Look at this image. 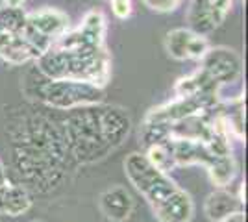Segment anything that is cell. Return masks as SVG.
Listing matches in <instances>:
<instances>
[{"instance_id": "cell-18", "label": "cell", "mask_w": 248, "mask_h": 222, "mask_svg": "<svg viewBox=\"0 0 248 222\" xmlns=\"http://www.w3.org/2000/svg\"><path fill=\"white\" fill-rule=\"evenodd\" d=\"M209 48H211L209 41H207L204 35L193 33L191 43H189V50H187V59H202Z\"/></svg>"}, {"instance_id": "cell-17", "label": "cell", "mask_w": 248, "mask_h": 222, "mask_svg": "<svg viewBox=\"0 0 248 222\" xmlns=\"http://www.w3.org/2000/svg\"><path fill=\"white\" fill-rule=\"evenodd\" d=\"M145 158L154 165L155 169L165 172V174L172 169V167H176L174 159H172V154H170V141L161 143V145H152V147H148Z\"/></svg>"}, {"instance_id": "cell-22", "label": "cell", "mask_w": 248, "mask_h": 222, "mask_svg": "<svg viewBox=\"0 0 248 222\" xmlns=\"http://www.w3.org/2000/svg\"><path fill=\"white\" fill-rule=\"evenodd\" d=\"M6 8H22L26 0H2Z\"/></svg>"}, {"instance_id": "cell-2", "label": "cell", "mask_w": 248, "mask_h": 222, "mask_svg": "<svg viewBox=\"0 0 248 222\" xmlns=\"http://www.w3.org/2000/svg\"><path fill=\"white\" fill-rule=\"evenodd\" d=\"M37 71L48 80H78L104 89L111 74V59L104 46L78 50L50 48L37 58Z\"/></svg>"}, {"instance_id": "cell-19", "label": "cell", "mask_w": 248, "mask_h": 222, "mask_svg": "<svg viewBox=\"0 0 248 222\" xmlns=\"http://www.w3.org/2000/svg\"><path fill=\"white\" fill-rule=\"evenodd\" d=\"M141 2L148 10L157 11V13H170L182 4V0H141Z\"/></svg>"}, {"instance_id": "cell-13", "label": "cell", "mask_w": 248, "mask_h": 222, "mask_svg": "<svg viewBox=\"0 0 248 222\" xmlns=\"http://www.w3.org/2000/svg\"><path fill=\"white\" fill-rule=\"evenodd\" d=\"M209 172V178L211 181L217 185L218 189H224L228 187L233 178H235V172H237V165H235V159L232 154L228 156H218L209 161V165L206 167Z\"/></svg>"}, {"instance_id": "cell-4", "label": "cell", "mask_w": 248, "mask_h": 222, "mask_svg": "<svg viewBox=\"0 0 248 222\" xmlns=\"http://www.w3.org/2000/svg\"><path fill=\"white\" fill-rule=\"evenodd\" d=\"M124 172L126 178L132 181V185L145 196L152 207L178 189L169 174L157 170L143 154L137 152L124 159Z\"/></svg>"}, {"instance_id": "cell-6", "label": "cell", "mask_w": 248, "mask_h": 222, "mask_svg": "<svg viewBox=\"0 0 248 222\" xmlns=\"http://www.w3.org/2000/svg\"><path fill=\"white\" fill-rule=\"evenodd\" d=\"M202 71L222 89L224 85L235 84L241 78V58L226 46L209 48L207 54L200 59Z\"/></svg>"}, {"instance_id": "cell-24", "label": "cell", "mask_w": 248, "mask_h": 222, "mask_svg": "<svg viewBox=\"0 0 248 222\" xmlns=\"http://www.w3.org/2000/svg\"><path fill=\"white\" fill-rule=\"evenodd\" d=\"M4 183H8V181H6V172H4V167H2V163H0V185H4Z\"/></svg>"}, {"instance_id": "cell-5", "label": "cell", "mask_w": 248, "mask_h": 222, "mask_svg": "<svg viewBox=\"0 0 248 222\" xmlns=\"http://www.w3.org/2000/svg\"><path fill=\"white\" fill-rule=\"evenodd\" d=\"M233 0H191L187 10L189 30L198 35L215 32L224 22Z\"/></svg>"}, {"instance_id": "cell-10", "label": "cell", "mask_w": 248, "mask_h": 222, "mask_svg": "<svg viewBox=\"0 0 248 222\" xmlns=\"http://www.w3.org/2000/svg\"><path fill=\"white\" fill-rule=\"evenodd\" d=\"M100 209L108 221L123 222L134 211V198L121 185H115L111 189L104 191L100 196Z\"/></svg>"}, {"instance_id": "cell-12", "label": "cell", "mask_w": 248, "mask_h": 222, "mask_svg": "<svg viewBox=\"0 0 248 222\" xmlns=\"http://www.w3.org/2000/svg\"><path fill=\"white\" fill-rule=\"evenodd\" d=\"M170 154L174 165H204L207 167L213 156L209 154L206 143L202 141H189V139H170Z\"/></svg>"}, {"instance_id": "cell-9", "label": "cell", "mask_w": 248, "mask_h": 222, "mask_svg": "<svg viewBox=\"0 0 248 222\" xmlns=\"http://www.w3.org/2000/svg\"><path fill=\"white\" fill-rule=\"evenodd\" d=\"M41 52L22 37V33L0 32V58L11 65L37 61Z\"/></svg>"}, {"instance_id": "cell-21", "label": "cell", "mask_w": 248, "mask_h": 222, "mask_svg": "<svg viewBox=\"0 0 248 222\" xmlns=\"http://www.w3.org/2000/svg\"><path fill=\"white\" fill-rule=\"evenodd\" d=\"M6 192H8V183L0 185V215H4L6 209Z\"/></svg>"}, {"instance_id": "cell-23", "label": "cell", "mask_w": 248, "mask_h": 222, "mask_svg": "<svg viewBox=\"0 0 248 222\" xmlns=\"http://www.w3.org/2000/svg\"><path fill=\"white\" fill-rule=\"evenodd\" d=\"M222 222H245V213H235V215H232L230 219Z\"/></svg>"}, {"instance_id": "cell-15", "label": "cell", "mask_w": 248, "mask_h": 222, "mask_svg": "<svg viewBox=\"0 0 248 222\" xmlns=\"http://www.w3.org/2000/svg\"><path fill=\"white\" fill-rule=\"evenodd\" d=\"M80 32L89 39V41L96 44V46H104V35H106V19H104L102 11H89L83 17L82 26L78 28Z\"/></svg>"}, {"instance_id": "cell-16", "label": "cell", "mask_w": 248, "mask_h": 222, "mask_svg": "<svg viewBox=\"0 0 248 222\" xmlns=\"http://www.w3.org/2000/svg\"><path fill=\"white\" fill-rule=\"evenodd\" d=\"M26 13L22 8H2L0 10V32L22 33L26 28Z\"/></svg>"}, {"instance_id": "cell-20", "label": "cell", "mask_w": 248, "mask_h": 222, "mask_svg": "<svg viewBox=\"0 0 248 222\" xmlns=\"http://www.w3.org/2000/svg\"><path fill=\"white\" fill-rule=\"evenodd\" d=\"M109 4H111V10H113L117 19L124 21L132 15V2L130 0H109Z\"/></svg>"}, {"instance_id": "cell-14", "label": "cell", "mask_w": 248, "mask_h": 222, "mask_svg": "<svg viewBox=\"0 0 248 222\" xmlns=\"http://www.w3.org/2000/svg\"><path fill=\"white\" fill-rule=\"evenodd\" d=\"M191 37H193V32H191L189 28H176V30H172V32H169L165 37L167 54H169L172 59L186 61Z\"/></svg>"}, {"instance_id": "cell-11", "label": "cell", "mask_w": 248, "mask_h": 222, "mask_svg": "<svg viewBox=\"0 0 248 222\" xmlns=\"http://www.w3.org/2000/svg\"><path fill=\"white\" fill-rule=\"evenodd\" d=\"M243 202L237 194L230 192L228 189H217L207 196L204 204V213L211 222H222L230 219L235 213H243Z\"/></svg>"}, {"instance_id": "cell-7", "label": "cell", "mask_w": 248, "mask_h": 222, "mask_svg": "<svg viewBox=\"0 0 248 222\" xmlns=\"http://www.w3.org/2000/svg\"><path fill=\"white\" fill-rule=\"evenodd\" d=\"M152 211L159 222H191L195 215V204L187 191L178 187L165 200L155 204Z\"/></svg>"}, {"instance_id": "cell-3", "label": "cell", "mask_w": 248, "mask_h": 222, "mask_svg": "<svg viewBox=\"0 0 248 222\" xmlns=\"http://www.w3.org/2000/svg\"><path fill=\"white\" fill-rule=\"evenodd\" d=\"M39 102L56 109H78L85 106L102 104L104 89L78 80H48L45 78L39 84H33V89L28 91Z\"/></svg>"}, {"instance_id": "cell-1", "label": "cell", "mask_w": 248, "mask_h": 222, "mask_svg": "<svg viewBox=\"0 0 248 222\" xmlns=\"http://www.w3.org/2000/svg\"><path fill=\"white\" fill-rule=\"evenodd\" d=\"M63 122V137L67 150L78 161H94L117 148L130 132V117L124 109L113 106H85Z\"/></svg>"}, {"instance_id": "cell-25", "label": "cell", "mask_w": 248, "mask_h": 222, "mask_svg": "<svg viewBox=\"0 0 248 222\" xmlns=\"http://www.w3.org/2000/svg\"><path fill=\"white\" fill-rule=\"evenodd\" d=\"M31 222H43V221H31Z\"/></svg>"}, {"instance_id": "cell-8", "label": "cell", "mask_w": 248, "mask_h": 222, "mask_svg": "<svg viewBox=\"0 0 248 222\" xmlns=\"http://www.w3.org/2000/svg\"><path fill=\"white\" fill-rule=\"evenodd\" d=\"M26 22L30 28L48 39H58L69 30V17L63 11L54 10V8L31 11L26 15Z\"/></svg>"}]
</instances>
